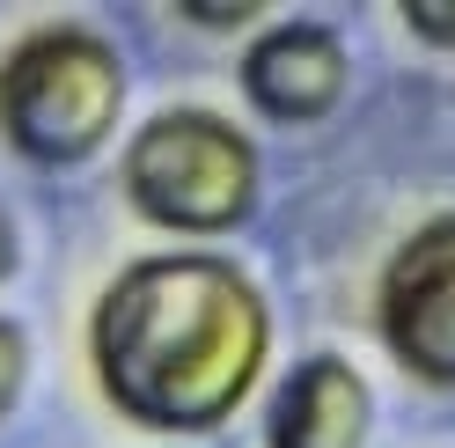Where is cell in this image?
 I'll return each instance as SVG.
<instances>
[{
  "label": "cell",
  "mask_w": 455,
  "mask_h": 448,
  "mask_svg": "<svg viewBox=\"0 0 455 448\" xmlns=\"http://www.w3.org/2000/svg\"><path fill=\"white\" fill-rule=\"evenodd\" d=\"M396 22L419 37V44H441V52H455V8L448 0H426V8H396Z\"/></svg>",
  "instance_id": "cell-8"
},
{
  "label": "cell",
  "mask_w": 455,
  "mask_h": 448,
  "mask_svg": "<svg viewBox=\"0 0 455 448\" xmlns=\"http://www.w3.org/2000/svg\"><path fill=\"white\" fill-rule=\"evenodd\" d=\"M118 191L148 228L177 236L184 250H213L235 236L265 199V155L235 110L213 103H162L132 125L118 155Z\"/></svg>",
  "instance_id": "cell-2"
},
{
  "label": "cell",
  "mask_w": 455,
  "mask_h": 448,
  "mask_svg": "<svg viewBox=\"0 0 455 448\" xmlns=\"http://www.w3.org/2000/svg\"><path fill=\"white\" fill-rule=\"evenodd\" d=\"M265 448H367L375 441V389L353 368V353L308 346L265 382L258 404Z\"/></svg>",
  "instance_id": "cell-6"
},
{
  "label": "cell",
  "mask_w": 455,
  "mask_h": 448,
  "mask_svg": "<svg viewBox=\"0 0 455 448\" xmlns=\"http://www.w3.org/2000/svg\"><path fill=\"white\" fill-rule=\"evenodd\" d=\"M375 339L426 389H455V206L389 243L375 272Z\"/></svg>",
  "instance_id": "cell-4"
},
{
  "label": "cell",
  "mask_w": 455,
  "mask_h": 448,
  "mask_svg": "<svg viewBox=\"0 0 455 448\" xmlns=\"http://www.w3.org/2000/svg\"><path fill=\"white\" fill-rule=\"evenodd\" d=\"M235 89L265 125H323L353 89V52L331 22L279 15L265 30H250L235 60Z\"/></svg>",
  "instance_id": "cell-5"
},
{
  "label": "cell",
  "mask_w": 455,
  "mask_h": 448,
  "mask_svg": "<svg viewBox=\"0 0 455 448\" xmlns=\"http://www.w3.org/2000/svg\"><path fill=\"white\" fill-rule=\"evenodd\" d=\"M96 397L140 434H220L272 375L265 279L228 250H148L118 265L81 324Z\"/></svg>",
  "instance_id": "cell-1"
},
{
  "label": "cell",
  "mask_w": 455,
  "mask_h": 448,
  "mask_svg": "<svg viewBox=\"0 0 455 448\" xmlns=\"http://www.w3.org/2000/svg\"><path fill=\"white\" fill-rule=\"evenodd\" d=\"M22 272V228H15V213H8V199H0V287Z\"/></svg>",
  "instance_id": "cell-10"
},
{
  "label": "cell",
  "mask_w": 455,
  "mask_h": 448,
  "mask_svg": "<svg viewBox=\"0 0 455 448\" xmlns=\"http://www.w3.org/2000/svg\"><path fill=\"white\" fill-rule=\"evenodd\" d=\"M191 30H258V8H184Z\"/></svg>",
  "instance_id": "cell-9"
},
{
  "label": "cell",
  "mask_w": 455,
  "mask_h": 448,
  "mask_svg": "<svg viewBox=\"0 0 455 448\" xmlns=\"http://www.w3.org/2000/svg\"><path fill=\"white\" fill-rule=\"evenodd\" d=\"M22 389H30V331L0 316V419L22 404Z\"/></svg>",
  "instance_id": "cell-7"
},
{
  "label": "cell",
  "mask_w": 455,
  "mask_h": 448,
  "mask_svg": "<svg viewBox=\"0 0 455 448\" xmlns=\"http://www.w3.org/2000/svg\"><path fill=\"white\" fill-rule=\"evenodd\" d=\"M132 67L89 22H37L0 52V148L30 170H81L125 125Z\"/></svg>",
  "instance_id": "cell-3"
}]
</instances>
